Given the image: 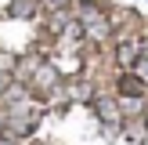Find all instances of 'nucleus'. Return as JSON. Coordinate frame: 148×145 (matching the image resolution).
I'll return each instance as SVG.
<instances>
[{
    "mask_svg": "<svg viewBox=\"0 0 148 145\" xmlns=\"http://www.w3.org/2000/svg\"><path fill=\"white\" fill-rule=\"evenodd\" d=\"M0 145H14V142H7V138H0Z\"/></svg>",
    "mask_w": 148,
    "mask_h": 145,
    "instance_id": "nucleus-4",
    "label": "nucleus"
},
{
    "mask_svg": "<svg viewBox=\"0 0 148 145\" xmlns=\"http://www.w3.org/2000/svg\"><path fill=\"white\" fill-rule=\"evenodd\" d=\"M7 11H11L14 18H33V14H36V0H11Z\"/></svg>",
    "mask_w": 148,
    "mask_h": 145,
    "instance_id": "nucleus-1",
    "label": "nucleus"
},
{
    "mask_svg": "<svg viewBox=\"0 0 148 145\" xmlns=\"http://www.w3.org/2000/svg\"><path fill=\"white\" fill-rule=\"evenodd\" d=\"M4 87H7V76H4V72H0V91H4Z\"/></svg>",
    "mask_w": 148,
    "mask_h": 145,
    "instance_id": "nucleus-3",
    "label": "nucleus"
},
{
    "mask_svg": "<svg viewBox=\"0 0 148 145\" xmlns=\"http://www.w3.org/2000/svg\"><path fill=\"white\" fill-rule=\"evenodd\" d=\"M119 91H123V94H134V98H141L145 87H141V80H137V76H123V80H119Z\"/></svg>",
    "mask_w": 148,
    "mask_h": 145,
    "instance_id": "nucleus-2",
    "label": "nucleus"
}]
</instances>
